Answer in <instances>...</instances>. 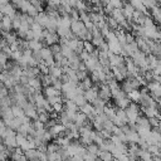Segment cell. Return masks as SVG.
Here are the masks:
<instances>
[{
    "label": "cell",
    "instance_id": "1",
    "mask_svg": "<svg viewBox=\"0 0 161 161\" xmlns=\"http://www.w3.org/2000/svg\"><path fill=\"white\" fill-rule=\"evenodd\" d=\"M101 161H112L113 160V155L111 151H107V150H99L98 155H97Z\"/></svg>",
    "mask_w": 161,
    "mask_h": 161
},
{
    "label": "cell",
    "instance_id": "2",
    "mask_svg": "<svg viewBox=\"0 0 161 161\" xmlns=\"http://www.w3.org/2000/svg\"><path fill=\"white\" fill-rule=\"evenodd\" d=\"M1 21H3V30H5L6 33L11 29V26H13V21H11V18L10 16H4L3 19H1Z\"/></svg>",
    "mask_w": 161,
    "mask_h": 161
},
{
    "label": "cell",
    "instance_id": "3",
    "mask_svg": "<svg viewBox=\"0 0 161 161\" xmlns=\"http://www.w3.org/2000/svg\"><path fill=\"white\" fill-rule=\"evenodd\" d=\"M45 93H47V96H49V98H50V97L55 96L58 92L55 91V88H53V87H52V88H47V92H45Z\"/></svg>",
    "mask_w": 161,
    "mask_h": 161
},
{
    "label": "cell",
    "instance_id": "4",
    "mask_svg": "<svg viewBox=\"0 0 161 161\" xmlns=\"http://www.w3.org/2000/svg\"><path fill=\"white\" fill-rule=\"evenodd\" d=\"M62 130H63L62 126H54V127L50 130V133H52V135H57V133H59Z\"/></svg>",
    "mask_w": 161,
    "mask_h": 161
},
{
    "label": "cell",
    "instance_id": "5",
    "mask_svg": "<svg viewBox=\"0 0 161 161\" xmlns=\"http://www.w3.org/2000/svg\"><path fill=\"white\" fill-rule=\"evenodd\" d=\"M86 97H87L88 99H93V98L96 97V94H94V92H92V91L89 89V91L87 92V94H86Z\"/></svg>",
    "mask_w": 161,
    "mask_h": 161
},
{
    "label": "cell",
    "instance_id": "6",
    "mask_svg": "<svg viewBox=\"0 0 161 161\" xmlns=\"http://www.w3.org/2000/svg\"><path fill=\"white\" fill-rule=\"evenodd\" d=\"M29 47H30V48H33L34 50H36L38 48H40V45H39L38 43H35V42H31V43H29Z\"/></svg>",
    "mask_w": 161,
    "mask_h": 161
},
{
    "label": "cell",
    "instance_id": "7",
    "mask_svg": "<svg viewBox=\"0 0 161 161\" xmlns=\"http://www.w3.org/2000/svg\"><path fill=\"white\" fill-rule=\"evenodd\" d=\"M83 112H84V113L92 112V107H89V106H87V104H83Z\"/></svg>",
    "mask_w": 161,
    "mask_h": 161
},
{
    "label": "cell",
    "instance_id": "8",
    "mask_svg": "<svg viewBox=\"0 0 161 161\" xmlns=\"http://www.w3.org/2000/svg\"><path fill=\"white\" fill-rule=\"evenodd\" d=\"M52 73H53V75H60V69H58V68H53V70H52Z\"/></svg>",
    "mask_w": 161,
    "mask_h": 161
},
{
    "label": "cell",
    "instance_id": "9",
    "mask_svg": "<svg viewBox=\"0 0 161 161\" xmlns=\"http://www.w3.org/2000/svg\"><path fill=\"white\" fill-rule=\"evenodd\" d=\"M0 30H3V21H1V19H0Z\"/></svg>",
    "mask_w": 161,
    "mask_h": 161
},
{
    "label": "cell",
    "instance_id": "10",
    "mask_svg": "<svg viewBox=\"0 0 161 161\" xmlns=\"http://www.w3.org/2000/svg\"><path fill=\"white\" fill-rule=\"evenodd\" d=\"M3 15H4V14H3V13H1V10H0V19H3V18H4Z\"/></svg>",
    "mask_w": 161,
    "mask_h": 161
}]
</instances>
